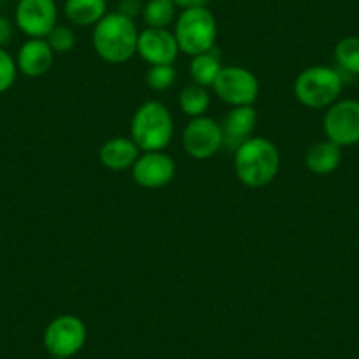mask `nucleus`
Here are the masks:
<instances>
[{
	"instance_id": "f257e3e1",
	"label": "nucleus",
	"mask_w": 359,
	"mask_h": 359,
	"mask_svg": "<svg viewBox=\"0 0 359 359\" xmlns=\"http://www.w3.org/2000/svg\"><path fill=\"white\" fill-rule=\"evenodd\" d=\"M280 151L266 137H250L234 151V172L245 187H266L277 178Z\"/></svg>"
},
{
	"instance_id": "f03ea898",
	"label": "nucleus",
	"mask_w": 359,
	"mask_h": 359,
	"mask_svg": "<svg viewBox=\"0 0 359 359\" xmlns=\"http://www.w3.org/2000/svg\"><path fill=\"white\" fill-rule=\"evenodd\" d=\"M137 37L134 20L122 13H108L92 34V44L99 57L108 64H123L137 53Z\"/></svg>"
},
{
	"instance_id": "7ed1b4c3",
	"label": "nucleus",
	"mask_w": 359,
	"mask_h": 359,
	"mask_svg": "<svg viewBox=\"0 0 359 359\" xmlns=\"http://www.w3.org/2000/svg\"><path fill=\"white\" fill-rule=\"evenodd\" d=\"M175 134V122L168 106L147 101L134 111L130 120V140L141 151H162Z\"/></svg>"
},
{
	"instance_id": "20e7f679",
	"label": "nucleus",
	"mask_w": 359,
	"mask_h": 359,
	"mask_svg": "<svg viewBox=\"0 0 359 359\" xmlns=\"http://www.w3.org/2000/svg\"><path fill=\"white\" fill-rule=\"evenodd\" d=\"M176 43L182 53L189 57L206 53L215 48L217 20L208 8L184 9L175 20Z\"/></svg>"
},
{
	"instance_id": "39448f33",
	"label": "nucleus",
	"mask_w": 359,
	"mask_h": 359,
	"mask_svg": "<svg viewBox=\"0 0 359 359\" xmlns=\"http://www.w3.org/2000/svg\"><path fill=\"white\" fill-rule=\"evenodd\" d=\"M341 92V76L327 65H312L298 74L294 95L299 104L310 109L330 108Z\"/></svg>"
},
{
	"instance_id": "423d86ee",
	"label": "nucleus",
	"mask_w": 359,
	"mask_h": 359,
	"mask_svg": "<svg viewBox=\"0 0 359 359\" xmlns=\"http://www.w3.org/2000/svg\"><path fill=\"white\" fill-rule=\"evenodd\" d=\"M212 88L220 101L233 108L252 106L259 95V81L254 72L238 65L222 67Z\"/></svg>"
},
{
	"instance_id": "0eeeda50",
	"label": "nucleus",
	"mask_w": 359,
	"mask_h": 359,
	"mask_svg": "<svg viewBox=\"0 0 359 359\" xmlns=\"http://www.w3.org/2000/svg\"><path fill=\"white\" fill-rule=\"evenodd\" d=\"M85 341V323L72 313L55 317L44 330V347L55 358H71L78 354Z\"/></svg>"
},
{
	"instance_id": "6e6552de",
	"label": "nucleus",
	"mask_w": 359,
	"mask_h": 359,
	"mask_svg": "<svg viewBox=\"0 0 359 359\" xmlns=\"http://www.w3.org/2000/svg\"><path fill=\"white\" fill-rule=\"evenodd\" d=\"M58 9L55 0H18L15 23L30 39H46L57 27Z\"/></svg>"
},
{
	"instance_id": "1a4fd4ad",
	"label": "nucleus",
	"mask_w": 359,
	"mask_h": 359,
	"mask_svg": "<svg viewBox=\"0 0 359 359\" xmlns=\"http://www.w3.org/2000/svg\"><path fill=\"white\" fill-rule=\"evenodd\" d=\"M189 157L206 161L217 155L222 148V130L220 123L210 116H198L187 123L182 136Z\"/></svg>"
},
{
	"instance_id": "9d476101",
	"label": "nucleus",
	"mask_w": 359,
	"mask_h": 359,
	"mask_svg": "<svg viewBox=\"0 0 359 359\" xmlns=\"http://www.w3.org/2000/svg\"><path fill=\"white\" fill-rule=\"evenodd\" d=\"M324 133L338 147L359 143V102H334L324 115Z\"/></svg>"
},
{
	"instance_id": "9b49d317",
	"label": "nucleus",
	"mask_w": 359,
	"mask_h": 359,
	"mask_svg": "<svg viewBox=\"0 0 359 359\" xmlns=\"http://www.w3.org/2000/svg\"><path fill=\"white\" fill-rule=\"evenodd\" d=\"M133 178L143 189H162L176 175V164L164 151H143L133 165Z\"/></svg>"
},
{
	"instance_id": "f8f14e48",
	"label": "nucleus",
	"mask_w": 359,
	"mask_h": 359,
	"mask_svg": "<svg viewBox=\"0 0 359 359\" xmlns=\"http://www.w3.org/2000/svg\"><path fill=\"white\" fill-rule=\"evenodd\" d=\"M180 53L175 34L168 29H147L137 37V55L150 65H172Z\"/></svg>"
},
{
	"instance_id": "ddd939ff",
	"label": "nucleus",
	"mask_w": 359,
	"mask_h": 359,
	"mask_svg": "<svg viewBox=\"0 0 359 359\" xmlns=\"http://www.w3.org/2000/svg\"><path fill=\"white\" fill-rule=\"evenodd\" d=\"M255 123H257V111L252 106H238V108L231 109L220 123L222 148L236 151L245 141L250 140Z\"/></svg>"
},
{
	"instance_id": "4468645a",
	"label": "nucleus",
	"mask_w": 359,
	"mask_h": 359,
	"mask_svg": "<svg viewBox=\"0 0 359 359\" xmlns=\"http://www.w3.org/2000/svg\"><path fill=\"white\" fill-rule=\"evenodd\" d=\"M55 60V51L46 39H29L22 44L16 57V65L27 78H41L51 69Z\"/></svg>"
},
{
	"instance_id": "2eb2a0df",
	"label": "nucleus",
	"mask_w": 359,
	"mask_h": 359,
	"mask_svg": "<svg viewBox=\"0 0 359 359\" xmlns=\"http://www.w3.org/2000/svg\"><path fill=\"white\" fill-rule=\"evenodd\" d=\"M140 154L141 150L130 137L116 136L102 144L99 150V161L106 169L126 171V169H133Z\"/></svg>"
},
{
	"instance_id": "dca6fc26",
	"label": "nucleus",
	"mask_w": 359,
	"mask_h": 359,
	"mask_svg": "<svg viewBox=\"0 0 359 359\" xmlns=\"http://www.w3.org/2000/svg\"><path fill=\"white\" fill-rule=\"evenodd\" d=\"M64 15L72 25L95 27L108 15V4L106 0H65Z\"/></svg>"
},
{
	"instance_id": "f3484780",
	"label": "nucleus",
	"mask_w": 359,
	"mask_h": 359,
	"mask_svg": "<svg viewBox=\"0 0 359 359\" xmlns=\"http://www.w3.org/2000/svg\"><path fill=\"white\" fill-rule=\"evenodd\" d=\"M341 147L333 141H319L312 144L305 155V165L313 175H330L340 165Z\"/></svg>"
},
{
	"instance_id": "a211bd4d",
	"label": "nucleus",
	"mask_w": 359,
	"mask_h": 359,
	"mask_svg": "<svg viewBox=\"0 0 359 359\" xmlns=\"http://www.w3.org/2000/svg\"><path fill=\"white\" fill-rule=\"evenodd\" d=\"M222 67L224 65L220 53L213 48V50L206 51V53L192 57L191 64H189V74H191L192 83L208 88V86L215 83L217 76L220 74Z\"/></svg>"
},
{
	"instance_id": "6ab92c4d",
	"label": "nucleus",
	"mask_w": 359,
	"mask_h": 359,
	"mask_svg": "<svg viewBox=\"0 0 359 359\" xmlns=\"http://www.w3.org/2000/svg\"><path fill=\"white\" fill-rule=\"evenodd\" d=\"M141 15L150 29H168L176 20V4L172 0H148Z\"/></svg>"
},
{
	"instance_id": "aec40b11",
	"label": "nucleus",
	"mask_w": 359,
	"mask_h": 359,
	"mask_svg": "<svg viewBox=\"0 0 359 359\" xmlns=\"http://www.w3.org/2000/svg\"><path fill=\"white\" fill-rule=\"evenodd\" d=\"M208 106L210 94L205 86L191 83V85H187L182 90V94H180V108H182L185 115L192 116V118L205 116Z\"/></svg>"
},
{
	"instance_id": "412c9836",
	"label": "nucleus",
	"mask_w": 359,
	"mask_h": 359,
	"mask_svg": "<svg viewBox=\"0 0 359 359\" xmlns=\"http://www.w3.org/2000/svg\"><path fill=\"white\" fill-rule=\"evenodd\" d=\"M337 64L351 74H359V37H344L334 48Z\"/></svg>"
},
{
	"instance_id": "4be33fe9",
	"label": "nucleus",
	"mask_w": 359,
	"mask_h": 359,
	"mask_svg": "<svg viewBox=\"0 0 359 359\" xmlns=\"http://www.w3.org/2000/svg\"><path fill=\"white\" fill-rule=\"evenodd\" d=\"M176 81V69L172 65H150L147 71V85L155 92L169 90Z\"/></svg>"
},
{
	"instance_id": "5701e85b",
	"label": "nucleus",
	"mask_w": 359,
	"mask_h": 359,
	"mask_svg": "<svg viewBox=\"0 0 359 359\" xmlns=\"http://www.w3.org/2000/svg\"><path fill=\"white\" fill-rule=\"evenodd\" d=\"M48 44L55 53H69L76 44V36L69 27L57 25L46 36Z\"/></svg>"
},
{
	"instance_id": "b1692460",
	"label": "nucleus",
	"mask_w": 359,
	"mask_h": 359,
	"mask_svg": "<svg viewBox=\"0 0 359 359\" xmlns=\"http://www.w3.org/2000/svg\"><path fill=\"white\" fill-rule=\"evenodd\" d=\"M16 74H18V65L16 60L4 50L0 48V94H4L15 85Z\"/></svg>"
},
{
	"instance_id": "393cba45",
	"label": "nucleus",
	"mask_w": 359,
	"mask_h": 359,
	"mask_svg": "<svg viewBox=\"0 0 359 359\" xmlns=\"http://www.w3.org/2000/svg\"><path fill=\"white\" fill-rule=\"evenodd\" d=\"M118 13H122L127 18L134 20V16L143 13V2L141 0H120Z\"/></svg>"
},
{
	"instance_id": "a878e982",
	"label": "nucleus",
	"mask_w": 359,
	"mask_h": 359,
	"mask_svg": "<svg viewBox=\"0 0 359 359\" xmlns=\"http://www.w3.org/2000/svg\"><path fill=\"white\" fill-rule=\"evenodd\" d=\"M13 39V25L8 18L0 16V48L8 46Z\"/></svg>"
},
{
	"instance_id": "bb28decb",
	"label": "nucleus",
	"mask_w": 359,
	"mask_h": 359,
	"mask_svg": "<svg viewBox=\"0 0 359 359\" xmlns=\"http://www.w3.org/2000/svg\"><path fill=\"white\" fill-rule=\"evenodd\" d=\"M176 8L182 9H191V8H206L210 0H172Z\"/></svg>"
},
{
	"instance_id": "cd10ccee",
	"label": "nucleus",
	"mask_w": 359,
	"mask_h": 359,
	"mask_svg": "<svg viewBox=\"0 0 359 359\" xmlns=\"http://www.w3.org/2000/svg\"><path fill=\"white\" fill-rule=\"evenodd\" d=\"M51 359H69V358H55V355H51Z\"/></svg>"
}]
</instances>
